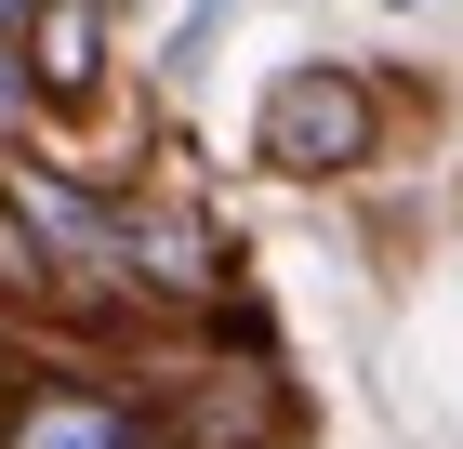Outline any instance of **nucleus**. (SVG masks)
Masks as SVG:
<instances>
[{
  "label": "nucleus",
  "mask_w": 463,
  "mask_h": 449,
  "mask_svg": "<svg viewBox=\"0 0 463 449\" xmlns=\"http://www.w3.org/2000/svg\"><path fill=\"white\" fill-rule=\"evenodd\" d=\"M371 145H384V93H371V67H279V93H265V119H251V159L291 185H345L371 173Z\"/></svg>",
  "instance_id": "f257e3e1"
},
{
  "label": "nucleus",
  "mask_w": 463,
  "mask_h": 449,
  "mask_svg": "<svg viewBox=\"0 0 463 449\" xmlns=\"http://www.w3.org/2000/svg\"><path fill=\"white\" fill-rule=\"evenodd\" d=\"M119 277L146 304H225L239 251H225V225L199 199H119Z\"/></svg>",
  "instance_id": "f03ea898"
},
{
  "label": "nucleus",
  "mask_w": 463,
  "mask_h": 449,
  "mask_svg": "<svg viewBox=\"0 0 463 449\" xmlns=\"http://www.w3.org/2000/svg\"><path fill=\"white\" fill-rule=\"evenodd\" d=\"M0 449H173L159 436V397L133 383H93V370H40L0 423Z\"/></svg>",
  "instance_id": "7ed1b4c3"
},
{
  "label": "nucleus",
  "mask_w": 463,
  "mask_h": 449,
  "mask_svg": "<svg viewBox=\"0 0 463 449\" xmlns=\"http://www.w3.org/2000/svg\"><path fill=\"white\" fill-rule=\"evenodd\" d=\"M93 53H107V0H40V40H27V80H40V93L80 106L93 80H107Z\"/></svg>",
  "instance_id": "20e7f679"
},
{
  "label": "nucleus",
  "mask_w": 463,
  "mask_h": 449,
  "mask_svg": "<svg viewBox=\"0 0 463 449\" xmlns=\"http://www.w3.org/2000/svg\"><path fill=\"white\" fill-rule=\"evenodd\" d=\"M27 106H40V80H27V53L0 40V159H14V133H27Z\"/></svg>",
  "instance_id": "39448f33"
},
{
  "label": "nucleus",
  "mask_w": 463,
  "mask_h": 449,
  "mask_svg": "<svg viewBox=\"0 0 463 449\" xmlns=\"http://www.w3.org/2000/svg\"><path fill=\"white\" fill-rule=\"evenodd\" d=\"M384 14H424V0H384Z\"/></svg>",
  "instance_id": "423d86ee"
}]
</instances>
